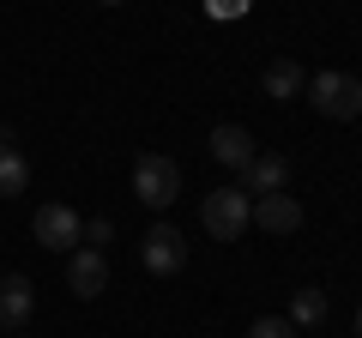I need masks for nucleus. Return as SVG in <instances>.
I'll list each match as a JSON object with an SVG mask.
<instances>
[{"mask_svg":"<svg viewBox=\"0 0 362 338\" xmlns=\"http://www.w3.org/2000/svg\"><path fill=\"white\" fill-rule=\"evenodd\" d=\"M25 187H30V163H25V151L0 139V199H18Z\"/></svg>","mask_w":362,"mask_h":338,"instance_id":"13","label":"nucleus"},{"mask_svg":"<svg viewBox=\"0 0 362 338\" xmlns=\"http://www.w3.org/2000/svg\"><path fill=\"white\" fill-rule=\"evenodd\" d=\"M103 242H115V223H109V218H90V223H85V242H78V247H103Z\"/></svg>","mask_w":362,"mask_h":338,"instance_id":"15","label":"nucleus"},{"mask_svg":"<svg viewBox=\"0 0 362 338\" xmlns=\"http://www.w3.org/2000/svg\"><path fill=\"white\" fill-rule=\"evenodd\" d=\"M326 314H332V302H326V290L302 284L296 296H290V314H284V320H290V326L302 332V326H326Z\"/></svg>","mask_w":362,"mask_h":338,"instance_id":"12","label":"nucleus"},{"mask_svg":"<svg viewBox=\"0 0 362 338\" xmlns=\"http://www.w3.org/2000/svg\"><path fill=\"white\" fill-rule=\"evenodd\" d=\"M30 308H37L30 278H25V272H6V278H0V326H6V332H18V326L30 320Z\"/></svg>","mask_w":362,"mask_h":338,"instance_id":"10","label":"nucleus"},{"mask_svg":"<svg viewBox=\"0 0 362 338\" xmlns=\"http://www.w3.org/2000/svg\"><path fill=\"white\" fill-rule=\"evenodd\" d=\"M133 199L151 206V211H169V206L181 199V163H175V157L145 151L139 163H133Z\"/></svg>","mask_w":362,"mask_h":338,"instance_id":"2","label":"nucleus"},{"mask_svg":"<svg viewBox=\"0 0 362 338\" xmlns=\"http://www.w3.org/2000/svg\"><path fill=\"white\" fill-rule=\"evenodd\" d=\"M290 187V157L284 151H254V163L242 169V194H284Z\"/></svg>","mask_w":362,"mask_h":338,"instance_id":"7","label":"nucleus"},{"mask_svg":"<svg viewBox=\"0 0 362 338\" xmlns=\"http://www.w3.org/2000/svg\"><path fill=\"white\" fill-rule=\"evenodd\" d=\"M247 338H296V326H290L284 314H266V320L247 326Z\"/></svg>","mask_w":362,"mask_h":338,"instance_id":"14","label":"nucleus"},{"mask_svg":"<svg viewBox=\"0 0 362 338\" xmlns=\"http://www.w3.org/2000/svg\"><path fill=\"white\" fill-rule=\"evenodd\" d=\"M211 13H218V18H242L247 0H211Z\"/></svg>","mask_w":362,"mask_h":338,"instance_id":"16","label":"nucleus"},{"mask_svg":"<svg viewBox=\"0 0 362 338\" xmlns=\"http://www.w3.org/2000/svg\"><path fill=\"white\" fill-rule=\"evenodd\" d=\"M30 235H37V247L73 254V247L85 242V218H78L66 199H49V206H37V218H30Z\"/></svg>","mask_w":362,"mask_h":338,"instance_id":"4","label":"nucleus"},{"mask_svg":"<svg viewBox=\"0 0 362 338\" xmlns=\"http://www.w3.org/2000/svg\"><path fill=\"white\" fill-rule=\"evenodd\" d=\"M211 157H218L223 169H235V175H242L247 163H254V133L247 127H235V121H223V127H211Z\"/></svg>","mask_w":362,"mask_h":338,"instance_id":"9","label":"nucleus"},{"mask_svg":"<svg viewBox=\"0 0 362 338\" xmlns=\"http://www.w3.org/2000/svg\"><path fill=\"white\" fill-rule=\"evenodd\" d=\"M103 6H127V0H103Z\"/></svg>","mask_w":362,"mask_h":338,"instance_id":"18","label":"nucleus"},{"mask_svg":"<svg viewBox=\"0 0 362 338\" xmlns=\"http://www.w3.org/2000/svg\"><path fill=\"white\" fill-rule=\"evenodd\" d=\"M308 103L320 109L326 121H356L362 115V78L356 73H308Z\"/></svg>","mask_w":362,"mask_h":338,"instance_id":"3","label":"nucleus"},{"mask_svg":"<svg viewBox=\"0 0 362 338\" xmlns=\"http://www.w3.org/2000/svg\"><path fill=\"white\" fill-rule=\"evenodd\" d=\"M199 223H206L211 242H242L247 223H254V199H247L242 187H211V194L199 199Z\"/></svg>","mask_w":362,"mask_h":338,"instance_id":"1","label":"nucleus"},{"mask_svg":"<svg viewBox=\"0 0 362 338\" xmlns=\"http://www.w3.org/2000/svg\"><path fill=\"white\" fill-rule=\"evenodd\" d=\"M66 290H73L78 302H90V296L109 290V254L103 247H73V254H66Z\"/></svg>","mask_w":362,"mask_h":338,"instance_id":"6","label":"nucleus"},{"mask_svg":"<svg viewBox=\"0 0 362 338\" xmlns=\"http://www.w3.org/2000/svg\"><path fill=\"white\" fill-rule=\"evenodd\" d=\"M356 338H362V308H356Z\"/></svg>","mask_w":362,"mask_h":338,"instance_id":"17","label":"nucleus"},{"mask_svg":"<svg viewBox=\"0 0 362 338\" xmlns=\"http://www.w3.org/2000/svg\"><path fill=\"white\" fill-rule=\"evenodd\" d=\"M139 260H145V272L175 278L181 266H187V235H181L175 223H151V230L139 235Z\"/></svg>","mask_w":362,"mask_h":338,"instance_id":"5","label":"nucleus"},{"mask_svg":"<svg viewBox=\"0 0 362 338\" xmlns=\"http://www.w3.org/2000/svg\"><path fill=\"white\" fill-rule=\"evenodd\" d=\"M302 91H308V73H302V61L278 54V61L266 66V97H272V103H296Z\"/></svg>","mask_w":362,"mask_h":338,"instance_id":"11","label":"nucleus"},{"mask_svg":"<svg viewBox=\"0 0 362 338\" xmlns=\"http://www.w3.org/2000/svg\"><path fill=\"white\" fill-rule=\"evenodd\" d=\"M254 223L266 235H296L302 230V199L296 194H259L254 199Z\"/></svg>","mask_w":362,"mask_h":338,"instance_id":"8","label":"nucleus"},{"mask_svg":"<svg viewBox=\"0 0 362 338\" xmlns=\"http://www.w3.org/2000/svg\"><path fill=\"white\" fill-rule=\"evenodd\" d=\"M13 338H25V332H13Z\"/></svg>","mask_w":362,"mask_h":338,"instance_id":"19","label":"nucleus"}]
</instances>
